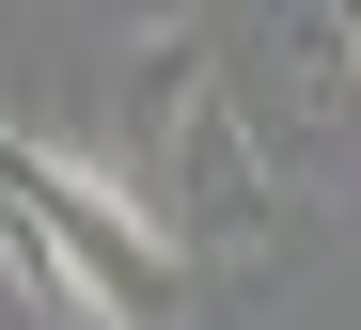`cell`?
Masks as SVG:
<instances>
[{
	"label": "cell",
	"mask_w": 361,
	"mask_h": 330,
	"mask_svg": "<svg viewBox=\"0 0 361 330\" xmlns=\"http://www.w3.org/2000/svg\"><path fill=\"white\" fill-rule=\"evenodd\" d=\"M0 189H16V220L47 236V268H63V299H79V330H157L173 299H189V252H173V220L142 205V189H110L94 158H63V142H0Z\"/></svg>",
	"instance_id": "cell-1"
},
{
	"label": "cell",
	"mask_w": 361,
	"mask_h": 330,
	"mask_svg": "<svg viewBox=\"0 0 361 330\" xmlns=\"http://www.w3.org/2000/svg\"><path fill=\"white\" fill-rule=\"evenodd\" d=\"M157 220H173V252H267L283 236V173H267V142H252V95H220V79H173V110H157Z\"/></svg>",
	"instance_id": "cell-2"
}]
</instances>
